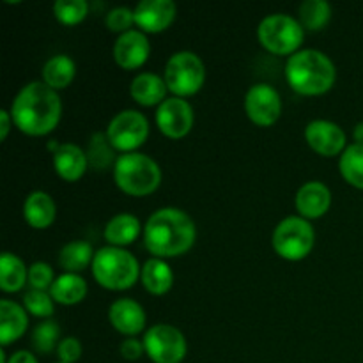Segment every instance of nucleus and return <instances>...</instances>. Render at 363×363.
I'll return each mask as SVG.
<instances>
[{
  "label": "nucleus",
  "mask_w": 363,
  "mask_h": 363,
  "mask_svg": "<svg viewBox=\"0 0 363 363\" xmlns=\"http://www.w3.org/2000/svg\"><path fill=\"white\" fill-rule=\"evenodd\" d=\"M57 354H59L62 363H74L82 357V344L77 337H66L57 346Z\"/></svg>",
  "instance_id": "c9c22d12"
},
{
  "label": "nucleus",
  "mask_w": 363,
  "mask_h": 363,
  "mask_svg": "<svg viewBox=\"0 0 363 363\" xmlns=\"http://www.w3.org/2000/svg\"><path fill=\"white\" fill-rule=\"evenodd\" d=\"M197 229L188 213L177 208H162L144 225V245L155 257H177L194 247Z\"/></svg>",
  "instance_id": "f03ea898"
},
{
  "label": "nucleus",
  "mask_w": 363,
  "mask_h": 363,
  "mask_svg": "<svg viewBox=\"0 0 363 363\" xmlns=\"http://www.w3.org/2000/svg\"><path fill=\"white\" fill-rule=\"evenodd\" d=\"M163 80L174 96L186 98L202 89L206 80V66L197 53L183 50L167 60Z\"/></svg>",
  "instance_id": "0eeeda50"
},
{
  "label": "nucleus",
  "mask_w": 363,
  "mask_h": 363,
  "mask_svg": "<svg viewBox=\"0 0 363 363\" xmlns=\"http://www.w3.org/2000/svg\"><path fill=\"white\" fill-rule=\"evenodd\" d=\"M108 321L123 335L135 337L144 332L145 311L138 301L131 298H119L110 305Z\"/></svg>",
  "instance_id": "dca6fc26"
},
{
  "label": "nucleus",
  "mask_w": 363,
  "mask_h": 363,
  "mask_svg": "<svg viewBox=\"0 0 363 363\" xmlns=\"http://www.w3.org/2000/svg\"><path fill=\"white\" fill-rule=\"evenodd\" d=\"M140 233V220L131 213H119L113 218H110L105 225V240L110 247L124 248L126 245L137 241Z\"/></svg>",
  "instance_id": "4be33fe9"
},
{
  "label": "nucleus",
  "mask_w": 363,
  "mask_h": 363,
  "mask_svg": "<svg viewBox=\"0 0 363 363\" xmlns=\"http://www.w3.org/2000/svg\"><path fill=\"white\" fill-rule=\"evenodd\" d=\"M13 116L7 110H0V138L6 140L7 135H9L11 126H13Z\"/></svg>",
  "instance_id": "4c0bfd02"
},
{
  "label": "nucleus",
  "mask_w": 363,
  "mask_h": 363,
  "mask_svg": "<svg viewBox=\"0 0 363 363\" xmlns=\"http://www.w3.org/2000/svg\"><path fill=\"white\" fill-rule=\"evenodd\" d=\"M28 326V315L25 307L11 300L0 301V344L9 346L20 339Z\"/></svg>",
  "instance_id": "6ab92c4d"
},
{
  "label": "nucleus",
  "mask_w": 363,
  "mask_h": 363,
  "mask_svg": "<svg viewBox=\"0 0 363 363\" xmlns=\"http://www.w3.org/2000/svg\"><path fill=\"white\" fill-rule=\"evenodd\" d=\"M77 74V64L66 53L50 57L43 66V82L52 89H66Z\"/></svg>",
  "instance_id": "393cba45"
},
{
  "label": "nucleus",
  "mask_w": 363,
  "mask_h": 363,
  "mask_svg": "<svg viewBox=\"0 0 363 363\" xmlns=\"http://www.w3.org/2000/svg\"><path fill=\"white\" fill-rule=\"evenodd\" d=\"M28 280V269L16 254L4 252L0 257V289L4 293H16L23 289Z\"/></svg>",
  "instance_id": "a878e982"
},
{
  "label": "nucleus",
  "mask_w": 363,
  "mask_h": 363,
  "mask_svg": "<svg viewBox=\"0 0 363 363\" xmlns=\"http://www.w3.org/2000/svg\"><path fill=\"white\" fill-rule=\"evenodd\" d=\"M315 233L303 216H287L273 230V248L286 261H301L314 248Z\"/></svg>",
  "instance_id": "6e6552de"
},
{
  "label": "nucleus",
  "mask_w": 363,
  "mask_h": 363,
  "mask_svg": "<svg viewBox=\"0 0 363 363\" xmlns=\"http://www.w3.org/2000/svg\"><path fill=\"white\" fill-rule=\"evenodd\" d=\"M53 282H55L53 269L52 266L46 264V262H34V264L28 268V286H30V289L50 291Z\"/></svg>",
  "instance_id": "f704fd0d"
},
{
  "label": "nucleus",
  "mask_w": 363,
  "mask_h": 363,
  "mask_svg": "<svg viewBox=\"0 0 363 363\" xmlns=\"http://www.w3.org/2000/svg\"><path fill=\"white\" fill-rule=\"evenodd\" d=\"M144 353H145L144 342H140V340L135 339V337H128V339L123 340V344H121V354H123L124 360L135 362L138 360Z\"/></svg>",
  "instance_id": "e433bc0d"
},
{
  "label": "nucleus",
  "mask_w": 363,
  "mask_h": 363,
  "mask_svg": "<svg viewBox=\"0 0 363 363\" xmlns=\"http://www.w3.org/2000/svg\"><path fill=\"white\" fill-rule=\"evenodd\" d=\"M142 342H144L145 354L155 363H181L186 357V337L172 325L160 323L151 326L144 333Z\"/></svg>",
  "instance_id": "1a4fd4ad"
},
{
  "label": "nucleus",
  "mask_w": 363,
  "mask_h": 363,
  "mask_svg": "<svg viewBox=\"0 0 363 363\" xmlns=\"http://www.w3.org/2000/svg\"><path fill=\"white\" fill-rule=\"evenodd\" d=\"M305 140L321 156H337L346 151V133L332 121L315 119L305 128Z\"/></svg>",
  "instance_id": "ddd939ff"
},
{
  "label": "nucleus",
  "mask_w": 363,
  "mask_h": 363,
  "mask_svg": "<svg viewBox=\"0 0 363 363\" xmlns=\"http://www.w3.org/2000/svg\"><path fill=\"white\" fill-rule=\"evenodd\" d=\"M94 248L87 241H71L64 245L59 252V264L60 268L66 269V273H80L82 269L87 268L94 261Z\"/></svg>",
  "instance_id": "bb28decb"
},
{
  "label": "nucleus",
  "mask_w": 363,
  "mask_h": 363,
  "mask_svg": "<svg viewBox=\"0 0 363 363\" xmlns=\"http://www.w3.org/2000/svg\"><path fill=\"white\" fill-rule=\"evenodd\" d=\"M53 301L60 305H77L87 296V282L78 273H62L48 291Z\"/></svg>",
  "instance_id": "b1692460"
},
{
  "label": "nucleus",
  "mask_w": 363,
  "mask_h": 363,
  "mask_svg": "<svg viewBox=\"0 0 363 363\" xmlns=\"http://www.w3.org/2000/svg\"><path fill=\"white\" fill-rule=\"evenodd\" d=\"M57 216V206L46 191H32L23 202V218L34 229H48Z\"/></svg>",
  "instance_id": "aec40b11"
},
{
  "label": "nucleus",
  "mask_w": 363,
  "mask_h": 363,
  "mask_svg": "<svg viewBox=\"0 0 363 363\" xmlns=\"http://www.w3.org/2000/svg\"><path fill=\"white\" fill-rule=\"evenodd\" d=\"M257 38L268 52L275 55H293L305 39V28L291 14L275 13L259 23Z\"/></svg>",
  "instance_id": "423d86ee"
},
{
  "label": "nucleus",
  "mask_w": 363,
  "mask_h": 363,
  "mask_svg": "<svg viewBox=\"0 0 363 363\" xmlns=\"http://www.w3.org/2000/svg\"><path fill=\"white\" fill-rule=\"evenodd\" d=\"M135 25V9H130L126 6L113 7L108 14H106V27L112 32H124L131 30V27Z\"/></svg>",
  "instance_id": "72a5a7b5"
},
{
  "label": "nucleus",
  "mask_w": 363,
  "mask_h": 363,
  "mask_svg": "<svg viewBox=\"0 0 363 363\" xmlns=\"http://www.w3.org/2000/svg\"><path fill=\"white\" fill-rule=\"evenodd\" d=\"M298 18L303 28L321 30L332 18V6L326 0H305L298 9Z\"/></svg>",
  "instance_id": "c85d7f7f"
},
{
  "label": "nucleus",
  "mask_w": 363,
  "mask_h": 363,
  "mask_svg": "<svg viewBox=\"0 0 363 363\" xmlns=\"http://www.w3.org/2000/svg\"><path fill=\"white\" fill-rule=\"evenodd\" d=\"M149 53H151V45L147 35L145 32L135 28L121 34L113 45V60L123 69H138L142 64L147 62Z\"/></svg>",
  "instance_id": "4468645a"
},
{
  "label": "nucleus",
  "mask_w": 363,
  "mask_h": 363,
  "mask_svg": "<svg viewBox=\"0 0 363 363\" xmlns=\"http://www.w3.org/2000/svg\"><path fill=\"white\" fill-rule=\"evenodd\" d=\"M89 4L85 0H57L53 4V14L64 25H77L87 16Z\"/></svg>",
  "instance_id": "2f4dec72"
},
{
  "label": "nucleus",
  "mask_w": 363,
  "mask_h": 363,
  "mask_svg": "<svg viewBox=\"0 0 363 363\" xmlns=\"http://www.w3.org/2000/svg\"><path fill=\"white\" fill-rule=\"evenodd\" d=\"M25 311L30 312L35 318H52L53 315V298L46 291L30 289L23 296Z\"/></svg>",
  "instance_id": "473e14b6"
},
{
  "label": "nucleus",
  "mask_w": 363,
  "mask_h": 363,
  "mask_svg": "<svg viewBox=\"0 0 363 363\" xmlns=\"http://www.w3.org/2000/svg\"><path fill=\"white\" fill-rule=\"evenodd\" d=\"M60 328L55 321L48 319V321L39 323L32 332V346L35 347L38 353H52L59 346Z\"/></svg>",
  "instance_id": "7c9ffc66"
},
{
  "label": "nucleus",
  "mask_w": 363,
  "mask_h": 363,
  "mask_svg": "<svg viewBox=\"0 0 363 363\" xmlns=\"http://www.w3.org/2000/svg\"><path fill=\"white\" fill-rule=\"evenodd\" d=\"M9 112L18 130L30 137H43L59 124L62 101L55 89L45 82H30L18 92Z\"/></svg>",
  "instance_id": "f257e3e1"
},
{
  "label": "nucleus",
  "mask_w": 363,
  "mask_h": 363,
  "mask_svg": "<svg viewBox=\"0 0 363 363\" xmlns=\"http://www.w3.org/2000/svg\"><path fill=\"white\" fill-rule=\"evenodd\" d=\"M116 184L128 195L144 197L158 190L162 184V169L158 163L142 152H124L113 165Z\"/></svg>",
  "instance_id": "39448f33"
},
{
  "label": "nucleus",
  "mask_w": 363,
  "mask_h": 363,
  "mask_svg": "<svg viewBox=\"0 0 363 363\" xmlns=\"http://www.w3.org/2000/svg\"><path fill=\"white\" fill-rule=\"evenodd\" d=\"M172 0H142L135 6V25L142 32H163L176 20Z\"/></svg>",
  "instance_id": "2eb2a0df"
},
{
  "label": "nucleus",
  "mask_w": 363,
  "mask_h": 363,
  "mask_svg": "<svg viewBox=\"0 0 363 363\" xmlns=\"http://www.w3.org/2000/svg\"><path fill=\"white\" fill-rule=\"evenodd\" d=\"M245 110L254 124L272 126L280 119L282 99L277 89L269 84H255L245 96Z\"/></svg>",
  "instance_id": "9b49d317"
},
{
  "label": "nucleus",
  "mask_w": 363,
  "mask_h": 363,
  "mask_svg": "<svg viewBox=\"0 0 363 363\" xmlns=\"http://www.w3.org/2000/svg\"><path fill=\"white\" fill-rule=\"evenodd\" d=\"M116 149L106 138V133H94L87 149V160L96 170H105L110 165H116L117 158L113 155Z\"/></svg>",
  "instance_id": "c756f323"
},
{
  "label": "nucleus",
  "mask_w": 363,
  "mask_h": 363,
  "mask_svg": "<svg viewBox=\"0 0 363 363\" xmlns=\"http://www.w3.org/2000/svg\"><path fill=\"white\" fill-rule=\"evenodd\" d=\"M149 137V123L138 110H123L106 128V138L116 151L135 152Z\"/></svg>",
  "instance_id": "9d476101"
},
{
  "label": "nucleus",
  "mask_w": 363,
  "mask_h": 363,
  "mask_svg": "<svg viewBox=\"0 0 363 363\" xmlns=\"http://www.w3.org/2000/svg\"><path fill=\"white\" fill-rule=\"evenodd\" d=\"M339 170L351 186L363 190V145L351 144L340 155Z\"/></svg>",
  "instance_id": "cd10ccee"
},
{
  "label": "nucleus",
  "mask_w": 363,
  "mask_h": 363,
  "mask_svg": "<svg viewBox=\"0 0 363 363\" xmlns=\"http://www.w3.org/2000/svg\"><path fill=\"white\" fill-rule=\"evenodd\" d=\"M296 204L300 216L307 220L321 218L332 206V191L321 181H308L296 191Z\"/></svg>",
  "instance_id": "f3484780"
},
{
  "label": "nucleus",
  "mask_w": 363,
  "mask_h": 363,
  "mask_svg": "<svg viewBox=\"0 0 363 363\" xmlns=\"http://www.w3.org/2000/svg\"><path fill=\"white\" fill-rule=\"evenodd\" d=\"M87 152L80 145L66 142L57 145L53 151V169L64 181H78L87 170Z\"/></svg>",
  "instance_id": "a211bd4d"
},
{
  "label": "nucleus",
  "mask_w": 363,
  "mask_h": 363,
  "mask_svg": "<svg viewBox=\"0 0 363 363\" xmlns=\"http://www.w3.org/2000/svg\"><path fill=\"white\" fill-rule=\"evenodd\" d=\"M156 124L165 137H186L194 128V108L184 98H167L156 110Z\"/></svg>",
  "instance_id": "f8f14e48"
},
{
  "label": "nucleus",
  "mask_w": 363,
  "mask_h": 363,
  "mask_svg": "<svg viewBox=\"0 0 363 363\" xmlns=\"http://www.w3.org/2000/svg\"><path fill=\"white\" fill-rule=\"evenodd\" d=\"M59 363H62V362H59Z\"/></svg>",
  "instance_id": "a19ab883"
},
{
  "label": "nucleus",
  "mask_w": 363,
  "mask_h": 363,
  "mask_svg": "<svg viewBox=\"0 0 363 363\" xmlns=\"http://www.w3.org/2000/svg\"><path fill=\"white\" fill-rule=\"evenodd\" d=\"M7 363H38V358H35L32 353H28V351L21 350L11 354Z\"/></svg>",
  "instance_id": "58836bf2"
},
{
  "label": "nucleus",
  "mask_w": 363,
  "mask_h": 363,
  "mask_svg": "<svg viewBox=\"0 0 363 363\" xmlns=\"http://www.w3.org/2000/svg\"><path fill=\"white\" fill-rule=\"evenodd\" d=\"M167 91L165 80L155 73L137 74L130 85L131 98L142 106H160L167 99Z\"/></svg>",
  "instance_id": "412c9836"
},
{
  "label": "nucleus",
  "mask_w": 363,
  "mask_h": 363,
  "mask_svg": "<svg viewBox=\"0 0 363 363\" xmlns=\"http://www.w3.org/2000/svg\"><path fill=\"white\" fill-rule=\"evenodd\" d=\"M140 264L131 252L119 247H103L92 261V275L96 282L110 291L130 289L140 279Z\"/></svg>",
  "instance_id": "20e7f679"
},
{
  "label": "nucleus",
  "mask_w": 363,
  "mask_h": 363,
  "mask_svg": "<svg viewBox=\"0 0 363 363\" xmlns=\"http://www.w3.org/2000/svg\"><path fill=\"white\" fill-rule=\"evenodd\" d=\"M353 137H354V144L363 145V121L358 123L353 130Z\"/></svg>",
  "instance_id": "ea45409f"
},
{
  "label": "nucleus",
  "mask_w": 363,
  "mask_h": 363,
  "mask_svg": "<svg viewBox=\"0 0 363 363\" xmlns=\"http://www.w3.org/2000/svg\"><path fill=\"white\" fill-rule=\"evenodd\" d=\"M140 280L147 293L155 294V296H163L174 286L172 268L163 259L152 257L142 266Z\"/></svg>",
  "instance_id": "5701e85b"
},
{
  "label": "nucleus",
  "mask_w": 363,
  "mask_h": 363,
  "mask_svg": "<svg viewBox=\"0 0 363 363\" xmlns=\"http://www.w3.org/2000/svg\"><path fill=\"white\" fill-rule=\"evenodd\" d=\"M287 84L303 96H319L333 87L335 64L319 50H298L286 62Z\"/></svg>",
  "instance_id": "7ed1b4c3"
}]
</instances>
